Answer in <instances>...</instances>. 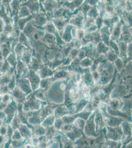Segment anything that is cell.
<instances>
[{"instance_id": "obj_1", "label": "cell", "mask_w": 132, "mask_h": 148, "mask_svg": "<svg viewBox=\"0 0 132 148\" xmlns=\"http://www.w3.org/2000/svg\"><path fill=\"white\" fill-rule=\"evenodd\" d=\"M107 128L105 127L101 131L98 136L96 137H87L83 134L80 138L74 142L75 148H97L106 140L105 134Z\"/></svg>"}, {"instance_id": "obj_2", "label": "cell", "mask_w": 132, "mask_h": 148, "mask_svg": "<svg viewBox=\"0 0 132 148\" xmlns=\"http://www.w3.org/2000/svg\"><path fill=\"white\" fill-rule=\"evenodd\" d=\"M105 127L107 128V132L105 134L106 140H112L114 141H120L123 136V133L121 125L116 127H112L106 125Z\"/></svg>"}, {"instance_id": "obj_3", "label": "cell", "mask_w": 132, "mask_h": 148, "mask_svg": "<svg viewBox=\"0 0 132 148\" xmlns=\"http://www.w3.org/2000/svg\"><path fill=\"white\" fill-rule=\"evenodd\" d=\"M95 113L96 112H94L91 114L86 121L83 129V133L86 136L96 137L99 136V134H98L96 132L95 124L94 121Z\"/></svg>"}, {"instance_id": "obj_4", "label": "cell", "mask_w": 132, "mask_h": 148, "mask_svg": "<svg viewBox=\"0 0 132 148\" xmlns=\"http://www.w3.org/2000/svg\"><path fill=\"white\" fill-rule=\"evenodd\" d=\"M26 100L23 104V110L26 112L38 111L40 108L39 100L36 98L34 95H28Z\"/></svg>"}, {"instance_id": "obj_5", "label": "cell", "mask_w": 132, "mask_h": 148, "mask_svg": "<svg viewBox=\"0 0 132 148\" xmlns=\"http://www.w3.org/2000/svg\"><path fill=\"white\" fill-rule=\"evenodd\" d=\"M17 111V104L14 100H12L4 110V113L5 114L6 119L4 123L10 125L12 120L13 119Z\"/></svg>"}, {"instance_id": "obj_6", "label": "cell", "mask_w": 132, "mask_h": 148, "mask_svg": "<svg viewBox=\"0 0 132 148\" xmlns=\"http://www.w3.org/2000/svg\"><path fill=\"white\" fill-rule=\"evenodd\" d=\"M28 67L19 58H17V63L15 68V75L16 79H20L26 77L29 73Z\"/></svg>"}, {"instance_id": "obj_7", "label": "cell", "mask_w": 132, "mask_h": 148, "mask_svg": "<svg viewBox=\"0 0 132 148\" xmlns=\"http://www.w3.org/2000/svg\"><path fill=\"white\" fill-rule=\"evenodd\" d=\"M10 93L12 96V99L17 104H23L26 100V95L23 92H22L17 86Z\"/></svg>"}, {"instance_id": "obj_8", "label": "cell", "mask_w": 132, "mask_h": 148, "mask_svg": "<svg viewBox=\"0 0 132 148\" xmlns=\"http://www.w3.org/2000/svg\"><path fill=\"white\" fill-rule=\"evenodd\" d=\"M16 86L20 90L25 93L26 96L32 92V89L28 79L25 77L16 80Z\"/></svg>"}, {"instance_id": "obj_9", "label": "cell", "mask_w": 132, "mask_h": 148, "mask_svg": "<svg viewBox=\"0 0 132 148\" xmlns=\"http://www.w3.org/2000/svg\"><path fill=\"white\" fill-rule=\"evenodd\" d=\"M94 121L95 124L96 132L98 134H99L101 131L104 130L106 125L103 116L100 111L96 112Z\"/></svg>"}, {"instance_id": "obj_10", "label": "cell", "mask_w": 132, "mask_h": 148, "mask_svg": "<svg viewBox=\"0 0 132 148\" xmlns=\"http://www.w3.org/2000/svg\"><path fill=\"white\" fill-rule=\"evenodd\" d=\"M66 137H67L70 141L74 142L80 138L84 134L83 130L75 127L71 131L63 133Z\"/></svg>"}, {"instance_id": "obj_11", "label": "cell", "mask_w": 132, "mask_h": 148, "mask_svg": "<svg viewBox=\"0 0 132 148\" xmlns=\"http://www.w3.org/2000/svg\"><path fill=\"white\" fill-rule=\"evenodd\" d=\"M22 138L29 139L32 138V131L27 125L21 123L18 128Z\"/></svg>"}, {"instance_id": "obj_12", "label": "cell", "mask_w": 132, "mask_h": 148, "mask_svg": "<svg viewBox=\"0 0 132 148\" xmlns=\"http://www.w3.org/2000/svg\"><path fill=\"white\" fill-rule=\"evenodd\" d=\"M0 50L2 52V55L3 56V59L5 60L8 56L12 51V47L10 45L9 40L5 42L0 44Z\"/></svg>"}, {"instance_id": "obj_13", "label": "cell", "mask_w": 132, "mask_h": 148, "mask_svg": "<svg viewBox=\"0 0 132 148\" xmlns=\"http://www.w3.org/2000/svg\"><path fill=\"white\" fill-rule=\"evenodd\" d=\"M31 130L32 131V138H38L45 134V128L40 125L33 126Z\"/></svg>"}, {"instance_id": "obj_14", "label": "cell", "mask_w": 132, "mask_h": 148, "mask_svg": "<svg viewBox=\"0 0 132 148\" xmlns=\"http://www.w3.org/2000/svg\"><path fill=\"white\" fill-rule=\"evenodd\" d=\"M21 1H11L10 3V8L12 11L11 17H13L16 15H17L19 10L21 7Z\"/></svg>"}, {"instance_id": "obj_15", "label": "cell", "mask_w": 132, "mask_h": 148, "mask_svg": "<svg viewBox=\"0 0 132 148\" xmlns=\"http://www.w3.org/2000/svg\"><path fill=\"white\" fill-rule=\"evenodd\" d=\"M124 135H132V123L124 121L120 125Z\"/></svg>"}, {"instance_id": "obj_16", "label": "cell", "mask_w": 132, "mask_h": 148, "mask_svg": "<svg viewBox=\"0 0 132 148\" xmlns=\"http://www.w3.org/2000/svg\"><path fill=\"white\" fill-rule=\"evenodd\" d=\"M103 147L105 148H121L122 147V144L120 141H114L106 140L103 144Z\"/></svg>"}, {"instance_id": "obj_17", "label": "cell", "mask_w": 132, "mask_h": 148, "mask_svg": "<svg viewBox=\"0 0 132 148\" xmlns=\"http://www.w3.org/2000/svg\"><path fill=\"white\" fill-rule=\"evenodd\" d=\"M12 67L15 68L17 63V57L14 51H12L5 59Z\"/></svg>"}, {"instance_id": "obj_18", "label": "cell", "mask_w": 132, "mask_h": 148, "mask_svg": "<svg viewBox=\"0 0 132 148\" xmlns=\"http://www.w3.org/2000/svg\"><path fill=\"white\" fill-rule=\"evenodd\" d=\"M27 140V139L23 138L18 140H12L11 146L13 148H25Z\"/></svg>"}, {"instance_id": "obj_19", "label": "cell", "mask_w": 132, "mask_h": 148, "mask_svg": "<svg viewBox=\"0 0 132 148\" xmlns=\"http://www.w3.org/2000/svg\"><path fill=\"white\" fill-rule=\"evenodd\" d=\"M55 118L54 114H52L51 116L47 117L44 121H42L40 125L43 126L44 128L49 127L50 126L54 125V123H55Z\"/></svg>"}, {"instance_id": "obj_20", "label": "cell", "mask_w": 132, "mask_h": 148, "mask_svg": "<svg viewBox=\"0 0 132 148\" xmlns=\"http://www.w3.org/2000/svg\"><path fill=\"white\" fill-rule=\"evenodd\" d=\"M31 14V12L27 7L25 6H21L17 14L18 19L28 17Z\"/></svg>"}, {"instance_id": "obj_21", "label": "cell", "mask_w": 132, "mask_h": 148, "mask_svg": "<svg viewBox=\"0 0 132 148\" xmlns=\"http://www.w3.org/2000/svg\"><path fill=\"white\" fill-rule=\"evenodd\" d=\"M61 141L63 144V148H75L74 146V143L70 141V140L66 137L62 133L61 135Z\"/></svg>"}, {"instance_id": "obj_22", "label": "cell", "mask_w": 132, "mask_h": 148, "mask_svg": "<svg viewBox=\"0 0 132 148\" xmlns=\"http://www.w3.org/2000/svg\"><path fill=\"white\" fill-rule=\"evenodd\" d=\"M26 49H27L26 47L22 46V45H21L18 42L14 48V51L17 56V57L20 58L21 56H22L23 53Z\"/></svg>"}, {"instance_id": "obj_23", "label": "cell", "mask_w": 132, "mask_h": 148, "mask_svg": "<svg viewBox=\"0 0 132 148\" xmlns=\"http://www.w3.org/2000/svg\"><path fill=\"white\" fill-rule=\"evenodd\" d=\"M12 67L8 64L6 60H4L2 64V67L0 69V77L9 72L12 69Z\"/></svg>"}, {"instance_id": "obj_24", "label": "cell", "mask_w": 132, "mask_h": 148, "mask_svg": "<svg viewBox=\"0 0 132 148\" xmlns=\"http://www.w3.org/2000/svg\"><path fill=\"white\" fill-rule=\"evenodd\" d=\"M18 42L21 45H22V46L26 47L27 49H29L30 47L29 42L28 40L27 36H26L22 31L20 33V36L19 37Z\"/></svg>"}, {"instance_id": "obj_25", "label": "cell", "mask_w": 132, "mask_h": 148, "mask_svg": "<svg viewBox=\"0 0 132 148\" xmlns=\"http://www.w3.org/2000/svg\"><path fill=\"white\" fill-rule=\"evenodd\" d=\"M21 124V123L19 120L17 116V114H16L10 125V126H12L14 131L15 130H18V128H19V127Z\"/></svg>"}, {"instance_id": "obj_26", "label": "cell", "mask_w": 132, "mask_h": 148, "mask_svg": "<svg viewBox=\"0 0 132 148\" xmlns=\"http://www.w3.org/2000/svg\"><path fill=\"white\" fill-rule=\"evenodd\" d=\"M85 123V121L83 120L81 118H77L75 120V121L73 123V124L75 125L76 127L83 130Z\"/></svg>"}, {"instance_id": "obj_27", "label": "cell", "mask_w": 132, "mask_h": 148, "mask_svg": "<svg viewBox=\"0 0 132 148\" xmlns=\"http://www.w3.org/2000/svg\"><path fill=\"white\" fill-rule=\"evenodd\" d=\"M8 88L10 91H12L15 87L16 86V77H15V73L13 75V76L12 77V79L10 80V83H8V84L7 85Z\"/></svg>"}, {"instance_id": "obj_28", "label": "cell", "mask_w": 132, "mask_h": 148, "mask_svg": "<svg viewBox=\"0 0 132 148\" xmlns=\"http://www.w3.org/2000/svg\"><path fill=\"white\" fill-rule=\"evenodd\" d=\"M11 1H2V4L5 7L8 15L11 16L12 15V11H11V8H10V3Z\"/></svg>"}, {"instance_id": "obj_29", "label": "cell", "mask_w": 132, "mask_h": 148, "mask_svg": "<svg viewBox=\"0 0 132 148\" xmlns=\"http://www.w3.org/2000/svg\"><path fill=\"white\" fill-rule=\"evenodd\" d=\"M22 137L21 135L20 134V133L19 132L18 130H15L14 131L13 134L12 135V137H11V140H18L22 139Z\"/></svg>"}, {"instance_id": "obj_30", "label": "cell", "mask_w": 132, "mask_h": 148, "mask_svg": "<svg viewBox=\"0 0 132 148\" xmlns=\"http://www.w3.org/2000/svg\"><path fill=\"white\" fill-rule=\"evenodd\" d=\"M9 40V35L4 32L0 33V44L5 42Z\"/></svg>"}, {"instance_id": "obj_31", "label": "cell", "mask_w": 132, "mask_h": 148, "mask_svg": "<svg viewBox=\"0 0 132 148\" xmlns=\"http://www.w3.org/2000/svg\"><path fill=\"white\" fill-rule=\"evenodd\" d=\"M8 125L5 123H3L2 126L0 127V135L3 136H6Z\"/></svg>"}, {"instance_id": "obj_32", "label": "cell", "mask_w": 132, "mask_h": 148, "mask_svg": "<svg viewBox=\"0 0 132 148\" xmlns=\"http://www.w3.org/2000/svg\"><path fill=\"white\" fill-rule=\"evenodd\" d=\"M10 139H8L5 136L0 135V145H3Z\"/></svg>"}, {"instance_id": "obj_33", "label": "cell", "mask_w": 132, "mask_h": 148, "mask_svg": "<svg viewBox=\"0 0 132 148\" xmlns=\"http://www.w3.org/2000/svg\"><path fill=\"white\" fill-rule=\"evenodd\" d=\"M4 27H5V23L3 19L1 18H0V33L3 32Z\"/></svg>"}, {"instance_id": "obj_34", "label": "cell", "mask_w": 132, "mask_h": 148, "mask_svg": "<svg viewBox=\"0 0 132 148\" xmlns=\"http://www.w3.org/2000/svg\"><path fill=\"white\" fill-rule=\"evenodd\" d=\"M5 119H6V116H5V114L4 113V112L0 111V120H3L5 122Z\"/></svg>"}, {"instance_id": "obj_35", "label": "cell", "mask_w": 132, "mask_h": 148, "mask_svg": "<svg viewBox=\"0 0 132 148\" xmlns=\"http://www.w3.org/2000/svg\"><path fill=\"white\" fill-rule=\"evenodd\" d=\"M3 60H4V59H3V56L2 55V52L0 50V62L3 61Z\"/></svg>"}, {"instance_id": "obj_36", "label": "cell", "mask_w": 132, "mask_h": 148, "mask_svg": "<svg viewBox=\"0 0 132 148\" xmlns=\"http://www.w3.org/2000/svg\"><path fill=\"white\" fill-rule=\"evenodd\" d=\"M103 144H104V143L103 144H101L97 148H103Z\"/></svg>"}, {"instance_id": "obj_37", "label": "cell", "mask_w": 132, "mask_h": 148, "mask_svg": "<svg viewBox=\"0 0 132 148\" xmlns=\"http://www.w3.org/2000/svg\"><path fill=\"white\" fill-rule=\"evenodd\" d=\"M2 97H3V95H1L0 96V103L2 102Z\"/></svg>"}, {"instance_id": "obj_38", "label": "cell", "mask_w": 132, "mask_h": 148, "mask_svg": "<svg viewBox=\"0 0 132 148\" xmlns=\"http://www.w3.org/2000/svg\"><path fill=\"white\" fill-rule=\"evenodd\" d=\"M3 61H1V62H0V69H1V67H2V64H3Z\"/></svg>"}, {"instance_id": "obj_39", "label": "cell", "mask_w": 132, "mask_h": 148, "mask_svg": "<svg viewBox=\"0 0 132 148\" xmlns=\"http://www.w3.org/2000/svg\"><path fill=\"white\" fill-rule=\"evenodd\" d=\"M12 148V146H11V145H10V148Z\"/></svg>"}, {"instance_id": "obj_40", "label": "cell", "mask_w": 132, "mask_h": 148, "mask_svg": "<svg viewBox=\"0 0 132 148\" xmlns=\"http://www.w3.org/2000/svg\"><path fill=\"white\" fill-rule=\"evenodd\" d=\"M1 95H2V94H1V90H0V96H1Z\"/></svg>"}, {"instance_id": "obj_41", "label": "cell", "mask_w": 132, "mask_h": 148, "mask_svg": "<svg viewBox=\"0 0 132 148\" xmlns=\"http://www.w3.org/2000/svg\"><path fill=\"white\" fill-rule=\"evenodd\" d=\"M2 1H0V3H2Z\"/></svg>"}]
</instances>
